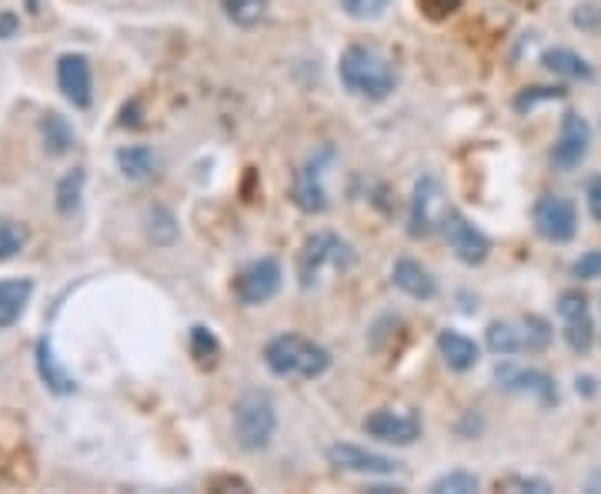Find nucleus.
<instances>
[{
    "instance_id": "obj_4",
    "label": "nucleus",
    "mask_w": 601,
    "mask_h": 494,
    "mask_svg": "<svg viewBox=\"0 0 601 494\" xmlns=\"http://www.w3.org/2000/svg\"><path fill=\"white\" fill-rule=\"evenodd\" d=\"M354 264V251L348 241H341L338 234H314L304 241V251L298 257V277H301V287H314L321 281V274L331 267V271H348Z\"/></svg>"
},
{
    "instance_id": "obj_14",
    "label": "nucleus",
    "mask_w": 601,
    "mask_h": 494,
    "mask_svg": "<svg viewBox=\"0 0 601 494\" xmlns=\"http://www.w3.org/2000/svg\"><path fill=\"white\" fill-rule=\"evenodd\" d=\"M328 461L341 471H354V474H394L397 471V461L387 458V454H374V451H364L358 444H334L328 451Z\"/></svg>"
},
{
    "instance_id": "obj_10",
    "label": "nucleus",
    "mask_w": 601,
    "mask_h": 494,
    "mask_svg": "<svg viewBox=\"0 0 601 494\" xmlns=\"http://www.w3.org/2000/svg\"><path fill=\"white\" fill-rule=\"evenodd\" d=\"M442 231L448 238V248L458 254V261L465 264H481L491 251V241L481 228H475L462 211H448L442 221Z\"/></svg>"
},
{
    "instance_id": "obj_21",
    "label": "nucleus",
    "mask_w": 601,
    "mask_h": 494,
    "mask_svg": "<svg viewBox=\"0 0 601 494\" xmlns=\"http://www.w3.org/2000/svg\"><path fill=\"white\" fill-rule=\"evenodd\" d=\"M38 371H41V378H44V385H48L51 391H58V395H71V391H74V378L58 365V358H54V351H51L48 341L38 345Z\"/></svg>"
},
{
    "instance_id": "obj_12",
    "label": "nucleus",
    "mask_w": 601,
    "mask_h": 494,
    "mask_svg": "<svg viewBox=\"0 0 601 494\" xmlns=\"http://www.w3.org/2000/svg\"><path fill=\"white\" fill-rule=\"evenodd\" d=\"M495 378H498L508 391H515V395H528V398H535V401H538V404H545V408L558 401L555 381H551L545 371H538V368L501 365V368L495 371Z\"/></svg>"
},
{
    "instance_id": "obj_6",
    "label": "nucleus",
    "mask_w": 601,
    "mask_h": 494,
    "mask_svg": "<svg viewBox=\"0 0 601 494\" xmlns=\"http://www.w3.org/2000/svg\"><path fill=\"white\" fill-rule=\"evenodd\" d=\"M535 231L548 244H568L578 234V211L561 195H545L535 201Z\"/></svg>"
},
{
    "instance_id": "obj_11",
    "label": "nucleus",
    "mask_w": 601,
    "mask_h": 494,
    "mask_svg": "<svg viewBox=\"0 0 601 494\" xmlns=\"http://www.w3.org/2000/svg\"><path fill=\"white\" fill-rule=\"evenodd\" d=\"M445 201H442V185L435 178H422L415 185V198H412V214H408V231L412 238H428L442 221H445Z\"/></svg>"
},
{
    "instance_id": "obj_28",
    "label": "nucleus",
    "mask_w": 601,
    "mask_h": 494,
    "mask_svg": "<svg viewBox=\"0 0 601 494\" xmlns=\"http://www.w3.org/2000/svg\"><path fill=\"white\" fill-rule=\"evenodd\" d=\"M44 137H48V144H51L54 154H64V150L71 147V140H74V134H71V127H68V120H64L61 114H48V120H44Z\"/></svg>"
},
{
    "instance_id": "obj_26",
    "label": "nucleus",
    "mask_w": 601,
    "mask_h": 494,
    "mask_svg": "<svg viewBox=\"0 0 601 494\" xmlns=\"http://www.w3.org/2000/svg\"><path fill=\"white\" fill-rule=\"evenodd\" d=\"M521 332H525V351H528V355L545 351L548 341H551V327H548L545 317H535V314L525 317V320H521Z\"/></svg>"
},
{
    "instance_id": "obj_22",
    "label": "nucleus",
    "mask_w": 601,
    "mask_h": 494,
    "mask_svg": "<svg viewBox=\"0 0 601 494\" xmlns=\"http://www.w3.org/2000/svg\"><path fill=\"white\" fill-rule=\"evenodd\" d=\"M117 168H121L127 178L141 181V178H151V175H154L157 157L151 154V147H141V144H134V147H121V150H117Z\"/></svg>"
},
{
    "instance_id": "obj_16",
    "label": "nucleus",
    "mask_w": 601,
    "mask_h": 494,
    "mask_svg": "<svg viewBox=\"0 0 601 494\" xmlns=\"http://www.w3.org/2000/svg\"><path fill=\"white\" fill-rule=\"evenodd\" d=\"M394 287L397 291H405L408 297H415V301H432L435 294H438V281L432 277V271L428 267H422L418 261H397L394 264Z\"/></svg>"
},
{
    "instance_id": "obj_9",
    "label": "nucleus",
    "mask_w": 601,
    "mask_h": 494,
    "mask_svg": "<svg viewBox=\"0 0 601 494\" xmlns=\"http://www.w3.org/2000/svg\"><path fill=\"white\" fill-rule=\"evenodd\" d=\"M364 431L387 444H415L422 438V418L415 411H397V408H377L364 418Z\"/></svg>"
},
{
    "instance_id": "obj_31",
    "label": "nucleus",
    "mask_w": 601,
    "mask_h": 494,
    "mask_svg": "<svg viewBox=\"0 0 601 494\" xmlns=\"http://www.w3.org/2000/svg\"><path fill=\"white\" fill-rule=\"evenodd\" d=\"M571 274L581 277V281H594L601 277V251H584L574 264H571Z\"/></svg>"
},
{
    "instance_id": "obj_7",
    "label": "nucleus",
    "mask_w": 601,
    "mask_h": 494,
    "mask_svg": "<svg viewBox=\"0 0 601 494\" xmlns=\"http://www.w3.org/2000/svg\"><path fill=\"white\" fill-rule=\"evenodd\" d=\"M558 314H561V335L574 355H588L594 345V320L588 297L581 291H564L558 297Z\"/></svg>"
},
{
    "instance_id": "obj_8",
    "label": "nucleus",
    "mask_w": 601,
    "mask_h": 494,
    "mask_svg": "<svg viewBox=\"0 0 601 494\" xmlns=\"http://www.w3.org/2000/svg\"><path fill=\"white\" fill-rule=\"evenodd\" d=\"M588 147H591V124L578 111H568L561 117V130H558V140L551 147V164L558 171L568 175V171H574L584 164Z\"/></svg>"
},
{
    "instance_id": "obj_19",
    "label": "nucleus",
    "mask_w": 601,
    "mask_h": 494,
    "mask_svg": "<svg viewBox=\"0 0 601 494\" xmlns=\"http://www.w3.org/2000/svg\"><path fill=\"white\" fill-rule=\"evenodd\" d=\"M541 64L551 71V74H558V77H571V81H588L594 71H591V64L581 57V54H574V51H568V48H551V51H545L541 54Z\"/></svg>"
},
{
    "instance_id": "obj_20",
    "label": "nucleus",
    "mask_w": 601,
    "mask_h": 494,
    "mask_svg": "<svg viewBox=\"0 0 601 494\" xmlns=\"http://www.w3.org/2000/svg\"><path fill=\"white\" fill-rule=\"evenodd\" d=\"M488 351L498 355V358H511L518 351H525V332H521V324H511V320H495L488 327Z\"/></svg>"
},
{
    "instance_id": "obj_30",
    "label": "nucleus",
    "mask_w": 601,
    "mask_h": 494,
    "mask_svg": "<svg viewBox=\"0 0 601 494\" xmlns=\"http://www.w3.org/2000/svg\"><path fill=\"white\" fill-rule=\"evenodd\" d=\"M391 0H341V8L348 11V18L354 21H367V18H377Z\"/></svg>"
},
{
    "instance_id": "obj_25",
    "label": "nucleus",
    "mask_w": 601,
    "mask_h": 494,
    "mask_svg": "<svg viewBox=\"0 0 601 494\" xmlns=\"http://www.w3.org/2000/svg\"><path fill=\"white\" fill-rule=\"evenodd\" d=\"M428 491H435V494H475L478 477L472 471H448V474L435 477Z\"/></svg>"
},
{
    "instance_id": "obj_1",
    "label": "nucleus",
    "mask_w": 601,
    "mask_h": 494,
    "mask_svg": "<svg viewBox=\"0 0 601 494\" xmlns=\"http://www.w3.org/2000/svg\"><path fill=\"white\" fill-rule=\"evenodd\" d=\"M265 361H268L271 375H278L284 381H314L331 368L328 348H321L318 341H311L304 335H278L265 348Z\"/></svg>"
},
{
    "instance_id": "obj_17",
    "label": "nucleus",
    "mask_w": 601,
    "mask_h": 494,
    "mask_svg": "<svg viewBox=\"0 0 601 494\" xmlns=\"http://www.w3.org/2000/svg\"><path fill=\"white\" fill-rule=\"evenodd\" d=\"M438 351H442V358H445V365L452 371H472L478 365V358H481V348L468 335L452 332V327L438 332Z\"/></svg>"
},
{
    "instance_id": "obj_18",
    "label": "nucleus",
    "mask_w": 601,
    "mask_h": 494,
    "mask_svg": "<svg viewBox=\"0 0 601 494\" xmlns=\"http://www.w3.org/2000/svg\"><path fill=\"white\" fill-rule=\"evenodd\" d=\"M31 294H34V284L28 277L0 281V327H11L14 320H21Z\"/></svg>"
},
{
    "instance_id": "obj_34",
    "label": "nucleus",
    "mask_w": 601,
    "mask_h": 494,
    "mask_svg": "<svg viewBox=\"0 0 601 494\" xmlns=\"http://www.w3.org/2000/svg\"><path fill=\"white\" fill-rule=\"evenodd\" d=\"M584 198H588V211H591V218L601 224V175H594V178L588 181Z\"/></svg>"
},
{
    "instance_id": "obj_33",
    "label": "nucleus",
    "mask_w": 601,
    "mask_h": 494,
    "mask_svg": "<svg viewBox=\"0 0 601 494\" xmlns=\"http://www.w3.org/2000/svg\"><path fill=\"white\" fill-rule=\"evenodd\" d=\"M501 487H505V491H538V494L551 491V484H548V481H541V477H521V474L498 481V491H501Z\"/></svg>"
},
{
    "instance_id": "obj_29",
    "label": "nucleus",
    "mask_w": 601,
    "mask_h": 494,
    "mask_svg": "<svg viewBox=\"0 0 601 494\" xmlns=\"http://www.w3.org/2000/svg\"><path fill=\"white\" fill-rule=\"evenodd\" d=\"M81 181H84V175L74 171V175H68L64 185L58 188V208H61L64 214H71V211L77 208V201H81Z\"/></svg>"
},
{
    "instance_id": "obj_2",
    "label": "nucleus",
    "mask_w": 601,
    "mask_h": 494,
    "mask_svg": "<svg viewBox=\"0 0 601 494\" xmlns=\"http://www.w3.org/2000/svg\"><path fill=\"white\" fill-rule=\"evenodd\" d=\"M338 74H341V84H344L351 94L367 97V101H384V97H391V91H394V71H391V64H387L377 51L361 48V44H354V48H348V51L341 54Z\"/></svg>"
},
{
    "instance_id": "obj_24",
    "label": "nucleus",
    "mask_w": 601,
    "mask_h": 494,
    "mask_svg": "<svg viewBox=\"0 0 601 494\" xmlns=\"http://www.w3.org/2000/svg\"><path fill=\"white\" fill-rule=\"evenodd\" d=\"M28 248V228L18 221H0V264L18 257Z\"/></svg>"
},
{
    "instance_id": "obj_23",
    "label": "nucleus",
    "mask_w": 601,
    "mask_h": 494,
    "mask_svg": "<svg viewBox=\"0 0 601 494\" xmlns=\"http://www.w3.org/2000/svg\"><path fill=\"white\" fill-rule=\"evenodd\" d=\"M221 4L238 28H255L268 14V0H221Z\"/></svg>"
},
{
    "instance_id": "obj_27",
    "label": "nucleus",
    "mask_w": 601,
    "mask_h": 494,
    "mask_svg": "<svg viewBox=\"0 0 601 494\" xmlns=\"http://www.w3.org/2000/svg\"><path fill=\"white\" fill-rule=\"evenodd\" d=\"M190 351H194V358L200 365H215L221 348H218V338L208 332V327H194V332H190Z\"/></svg>"
},
{
    "instance_id": "obj_3",
    "label": "nucleus",
    "mask_w": 601,
    "mask_h": 494,
    "mask_svg": "<svg viewBox=\"0 0 601 494\" xmlns=\"http://www.w3.org/2000/svg\"><path fill=\"white\" fill-rule=\"evenodd\" d=\"M278 431V408L268 391H245L235 404V438L245 451H265Z\"/></svg>"
},
{
    "instance_id": "obj_35",
    "label": "nucleus",
    "mask_w": 601,
    "mask_h": 494,
    "mask_svg": "<svg viewBox=\"0 0 601 494\" xmlns=\"http://www.w3.org/2000/svg\"><path fill=\"white\" fill-rule=\"evenodd\" d=\"M574 24H578V28H594V24H601V8H598V4L578 8V14H574Z\"/></svg>"
},
{
    "instance_id": "obj_5",
    "label": "nucleus",
    "mask_w": 601,
    "mask_h": 494,
    "mask_svg": "<svg viewBox=\"0 0 601 494\" xmlns=\"http://www.w3.org/2000/svg\"><path fill=\"white\" fill-rule=\"evenodd\" d=\"M281 277L284 274H281V264L274 257H258L238 271L231 291L245 307H258V304H268L281 291Z\"/></svg>"
},
{
    "instance_id": "obj_15",
    "label": "nucleus",
    "mask_w": 601,
    "mask_h": 494,
    "mask_svg": "<svg viewBox=\"0 0 601 494\" xmlns=\"http://www.w3.org/2000/svg\"><path fill=\"white\" fill-rule=\"evenodd\" d=\"M331 150L324 147L321 150V157H311L304 168L298 171V185H294V201H298V208L301 211H308V214H321V211H328V191H324V185H321V160L328 157Z\"/></svg>"
},
{
    "instance_id": "obj_13",
    "label": "nucleus",
    "mask_w": 601,
    "mask_h": 494,
    "mask_svg": "<svg viewBox=\"0 0 601 494\" xmlns=\"http://www.w3.org/2000/svg\"><path fill=\"white\" fill-rule=\"evenodd\" d=\"M58 87L74 107H91L94 81H91V64L84 54H64L58 61Z\"/></svg>"
},
{
    "instance_id": "obj_32",
    "label": "nucleus",
    "mask_w": 601,
    "mask_h": 494,
    "mask_svg": "<svg viewBox=\"0 0 601 494\" xmlns=\"http://www.w3.org/2000/svg\"><path fill=\"white\" fill-rule=\"evenodd\" d=\"M558 97H564L561 87H531V91H525V94L515 101V107H518V111H531L538 101H558Z\"/></svg>"
}]
</instances>
